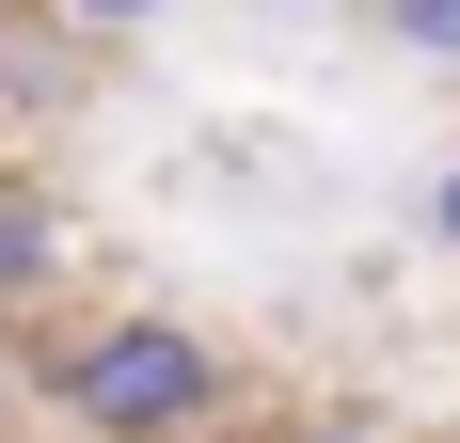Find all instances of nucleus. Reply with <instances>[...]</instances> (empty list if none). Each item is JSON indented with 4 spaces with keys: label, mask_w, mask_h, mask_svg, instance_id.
Segmentation results:
<instances>
[{
    "label": "nucleus",
    "mask_w": 460,
    "mask_h": 443,
    "mask_svg": "<svg viewBox=\"0 0 460 443\" xmlns=\"http://www.w3.org/2000/svg\"><path fill=\"white\" fill-rule=\"evenodd\" d=\"M270 443H381V428H270Z\"/></svg>",
    "instance_id": "nucleus-6"
},
{
    "label": "nucleus",
    "mask_w": 460,
    "mask_h": 443,
    "mask_svg": "<svg viewBox=\"0 0 460 443\" xmlns=\"http://www.w3.org/2000/svg\"><path fill=\"white\" fill-rule=\"evenodd\" d=\"M366 16L413 48V64H460V0H366Z\"/></svg>",
    "instance_id": "nucleus-3"
},
{
    "label": "nucleus",
    "mask_w": 460,
    "mask_h": 443,
    "mask_svg": "<svg viewBox=\"0 0 460 443\" xmlns=\"http://www.w3.org/2000/svg\"><path fill=\"white\" fill-rule=\"evenodd\" d=\"M429 238L460 254V143H445V175H429Z\"/></svg>",
    "instance_id": "nucleus-5"
},
{
    "label": "nucleus",
    "mask_w": 460,
    "mask_h": 443,
    "mask_svg": "<svg viewBox=\"0 0 460 443\" xmlns=\"http://www.w3.org/2000/svg\"><path fill=\"white\" fill-rule=\"evenodd\" d=\"M32 16H48V32H95V48H111V32H159L175 0H32Z\"/></svg>",
    "instance_id": "nucleus-4"
},
{
    "label": "nucleus",
    "mask_w": 460,
    "mask_h": 443,
    "mask_svg": "<svg viewBox=\"0 0 460 443\" xmlns=\"http://www.w3.org/2000/svg\"><path fill=\"white\" fill-rule=\"evenodd\" d=\"M0 32H16V0H0Z\"/></svg>",
    "instance_id": "nucleus-7"
},
{
    "label": "nucleus",
    "mask_w": 460,
    "mask_h": 443,
    "mask_svg": "<svg viewBox=\"0 0 460 443\" xmlns=\"http://www.w3.org/2000/svg\"><path fill=\"white\" fill-rule=\"evenodd\" d=\"M48 396H64V428L95 443H207L238 412V364L190 333V317H95L80 349L48 364Z\"/></svg>",
    "instance_id": "nucleus-1"
},
{
    "label": "nucleus",
    "mask_w": 460,
    "mask_h": 443,
    "mask_svg": "<svg viewBox=\"0 0 460 443\" xmlns=\"http://www.w3.org/2000/svg\"><path fill=\"white\" fill-rule=\"evenodd\" d=\"M48 285H64V206L32 175H0V317H32Z\"/></svg>",
    "instance_id": "nucleus-2"
}]
</instances>
